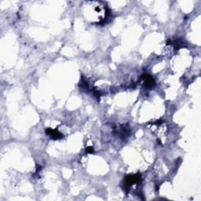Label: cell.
Wrapping results in <instances>:
<instances>
[{
  "instance_id": "3957f363",
  "label": "cell",
  "mask_w": 201,
  "mask_h": 201,
  "mask_svg": "<svg viewBox=\"0 0 201 201\" xmlns=\"http://www.w3.org/2000/svg\"><path fill=\"white\" fill-rule=\"evenodd\" d=\"M94 149H93V148H91V147H90V148H88L87 149V152H89V153H91V152H94Z\"/></svg>"
},
{
  "instance_id": "7a4b0ae2",
  "label": "cell",
  "mask_w": 201,
  "mask_h": 201,
  "mask_svg": "<svg viewBox=\"0 0 201 201\" xmlns=\"http://www.w3.org/2000/svg\"><path fill=\"white\" fill-rule=\"evenodd\" d=\"M46 133L49 134L53 139H60V138L63 137V135L60 132L58 131V130H55L47 129L46 130Z\"/></svg>"
},
{
  "instance_id": "6da1fadb",
  "label": "cell",
  "mask_w": 201,
  "mask_h": 201,
  "mask_svg": "<svg viewBox=\"0 0 201 201\" xmlns=\"http://www.w3.org/2000/svg\"><path fill=\"white\" fill-rule=\"evenodd\" d=\"M144 84L146 87H152L155 84V81H154L153 78L152 77L149 75H144Z\"/></svg>"
}]
</instances>
